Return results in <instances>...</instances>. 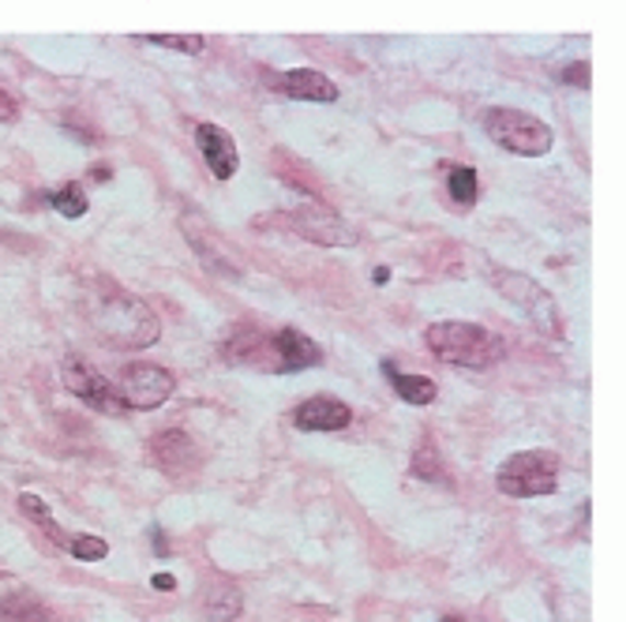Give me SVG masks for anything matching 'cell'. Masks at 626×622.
<instances>
[{
  "label": "cell",
  "instance_id": "6da1fadb",
  "mask_svg": "<svg viewBox=\"0 0 626 622\" xmlns=\"http://www.w3.org/2000/svg\"><path fill=\"white\" fill-rule=\"evenodd\" d=\"M226 360L248 364V368L259 371H304L316 368L323 360V353H319V345L308 334L285 326V331L274 334H255V331L237 334L232 342H226Z\"/></svg>",
  "mask_w": 626,
  "mask_h": 622
},
{
  "label": "cell",
  "instance_id": "7a4b0ae2",
  "mask_svg": "<svg viewBox=\"0 0 626 622\" xmlns=\"http://www.w3.org/2000/svg\"><path fill=\"white\" fill-rule=\"evenodd\" d=\"M424 342L435 357L454 364V368H488V364L503 357V337L491 334L488 326L480 323H462V319L432 323Z\"/></svg>",
  "mask_w": 626,
  "mask_h": 622
},
{
  "label": "cell",
  "instance_id": "3957f363",
  "mask_svg": "<svg viewBox=\"0 0 626 622\" xmlns=\"http://www.w3.org/2000/svg\"><path fill=\"white\" fill-rule=\"evenodd\" d=\"M94 326L110 342H121L128 349H143V345L158 342V319L143 300L128 297V292H110L98 300L94 308Z\"/></svg>",
  "mask_w": 626,
  "mask_h": 622
},
{
  "label": "cell",
  "instance_id": "277c9868",
  "mask_svg": "<svg viewBox=\"0 0 626 622\" xmlns=\"http://www.w3.org/2000/svg\"><path fill=\"white\" fill-rule=\"evenodd\" d=\"M485 131L491 143H499L511 154H522V158H540L548 154L556 136L551 128L544 124L540 117L533 113H522V110H488L485 113Z\"/></svg>",
  "mask_w": 626,
  "mask_h": 622
},
{
  "label": "cell",
  "instance_id": "5b68a950",
  "mask_svg": "<svg viewBox=\"0 0 626 622\" xmlns=\"http://www.w3.org/2000/svg\"><path fill=\"white\" fill-rule=\"evenodd\" d=\"M559 461L544 450H530V454H514L503 461L496 484L503 495L514 499H536V495H551L559 487Z\"/></svg>",
  "mask_w": 626,
  "mask_h": 622
},
{
  "label": "cell",
  "instance_id": "8992f818",
  "mask_svg": "<svg viewBox=\"0 0 626 622\" xmlns=\"http://www.w3.org/2000/svg\"><path fill=\"white\" fill-rule=\"evenodd\" d=\"M499 289L511 304L530 315V323L536 326L540 334L548 337H562V315H559V304L551 300V292L540 286V281L525 278V274H514V270H503L499 274Z\"/></svg>",
  "mask_w": 626,
  "mask_h": 622
},
{
  "label": "cell",
  "instance_id": "52a82bcc",
  "mask_svg": "<svg viewBox=\"0 0 626 622\" xmlns=\"http://www.w3.org/2000/svg\"><path fill=\"white\" fill-rule=\"evenodd\" d=\"M177 390V379L158 364H128L121 371V379L113 383L116 405L121 408H158L169 402V394Z\"/></svg>",
  "mask_w": 626,
  "mask_h": 622
},
{
  "label": "cell",
  "instance_id": "ba28073f",
  "mask_svg": "<svg viewBox=\"0 0 626 622\" xmlns=\"http://www.w3.org/2000/svg\"><path fill=\"white\" fill-rule=\"evenodd\" d=\"M293 226L304 240L311 244H323V247H353L356 233L353 226H345L338 210H330L327 203L319 199H304L297 210H293Z\"/></svg>",
  "mask_w": 626,
  "mask_h": 622
},
{
  "label": "cell",
  "instance_id": "9c48e42d",
  "mask_svg": "<svg viewBox=\"0 0 626 622\" xmlns=\"http://www.w3.org/2000/svg\"><path fill=\"white\" fill-rule=\"evenodd\" d=\"M65 383L79 402H87L91 408H121L116 405V394H113V383L94 368V364L79 360V357H68L65 360Z\"/></svg>",
  "mask_w": 626,
  "mask_h": 622
},
{
  "label": "cell",
  "instance_id": "30bf717a",
  "mask_svg": "<svg viewBox=\"0 0 626 622\" xmlns=\"http://www.w3.org/2000/svg\"><path fill=\"white\" fill-rule=\"evenodd\" d=\"M195 143H200V154L207 158L210 173L218 176V181L237 176L240 154H237V143H232V136L226 128H218V124H200V128H195Z\"/></svg>",
  "mask_w": 626,
  "mask_h": 622
},
{
  "label": "cell",
  "instance_id": "8fae6325",
  "mask_svg": "<svg viewBox=\"0 0 626 622\" xmlns=\"http://www.w3.org/2000/svg\"><path fill=\"white\" fill-rule=\"evenodd\" d=\"M349 421H353V408L327 394L308 398V402H300L297 413H293V424H297L300 431H342L349 428Z\"/></svg>",
  "mask_w": 626,
  "mask_h": 622
},
{
  "label": "cell",
  "instance_id": "7c38bea8",
  "mask_svg": "<svg viewBox=\"0 0 626 622\" xmlns=\"http://www.w3.org/2000/svg\"><path fill=\"white\" fill-rule=\"evenodd\" d=\"M271 87L285 97H297V102H334L338 87L330 83L323 72L316 68H293V72L271 76Z\"/></svg>",
  "mask_w": 626,
  "mask_h": 622
},
{
  "label": "cell",
  "instance_id": "4fadbf2b",
  "mask_svg": "<svg viewBox=\"0 0 626 622\" xmlns=\"http://www.w3.org/2000/svg\"><path fill=\"white\" fill-rule=\"evenodd\" d=\"M181 229H184V237H187V244L200 252V260L214 266V270H226V274H237V263H232V255H229V247L221 244L218 233L207 226V221L200 218V226H195V218L192 215H184L181 221Z\"/></svg>",
  "mask_w": 626,
  "mask_h": 622
},
{
  "label": "cell",
  "instance_id": "5bb4252c",
  "mask_svg": "<svg viewBox=\"0 0 626 622\" xmlns=\"http://www.w3.org/2000/svg\"><path fill=\"white\" fill-rule=\"evenodd\" d=\"M195 458V447L184 431H158L150 439V461L166 473H177V469H187Z\"/></svg>",
  "mask_w": 626,
  "mask_h": 622
},
{
  "label": "cell",
  "instance_id": "9a60e30c",
  "mask_svg": "<svg viewBox=\"0 0 626 622\" xmlns=\"http://www.w3.org/2000/svg\"><path fill=\"white\" fill-rule=\"evenodd\" d=\"M383 371L390 376V383H395L398 398H406L409 405H432L435 402V383L428 376H401L395 371V364H383Z\"/></svg>",
  "mask_w": 626,
  "mask_h": 622
},
{
  "label": "cell",
  "instance_id": "2e32d148",
  "mask_svg": "<svg viewBox=\"0 0 626 622\" xmlns=\"http://www.w3.org/2000/svg\"><path fill=\"white\" fill-rule=\"evenodd\" d=\"M446 188H451V199L458 203V207H473V199H477V169L454 165L451 173H446Z\"/></svg>",
  "mask_w": 626,
  "mask_h": 622
},
{
  "label": "cell",
  "instance_id": "e0dca14e",
  "mask_svg": "<svg viewBox=\"0 0 626 622\" xmlns=\"http://www.w3.org/2000/svg\"><path fill=\"white\" fill-rule=\"evenodd\" d=\"M207 615L210 622H232L240 615V592L237 585H221L207 597Z\"/></svg>",
  "mask_w": 626,
  "mask_h": 622
},
{
  "label": "cell",
  "instance_id": "ac0fdd59",
  "mask_svg": "<svg viewBox=\"0 0 626 622\" xmlns=\"http://www.w3.org/2000/svg\"><path fill=\"white\" fill-rule=\"evenodd\" d=\"M53 210L65 218H83L87 210H91V203H87V192L79 188V184H65V188H57L49 195Z\"/></svg>",
  "mask_w": 626,
  "mask_h": 622
},
{
  "label": "cell",
  "instance_id": "d6986e66",
  "mask_svg": "<svg viewBox=\"0 0 626 622\" xmlns=\"http://www.w3.org/2000/svg\"><path fill=\"white\" fill-rule=\"evenodd\" d=\"M143 42L173 49V53H187V57H195V53H203V46H207L200 34H143Z\"/></svg>",
  "mask_w": 626,
  "mask_h": 622
},
{
  "label": "cell",
  "instance_id": "ffe728a7",
  "mask_svg": "<svg viewBox=\"0 0 626 622\" xmlns=\"http://www.w3.org/2000/svg\"><path fill=\"white\" fill-rule=\"evenodd\" d=\"M68 551L79 558V563H98V558L110 555V544H105L102 537H91V532H83V537H71L68 540Z\"/></svg>",
  "mask_w": 626,
  "mask_h": 622
},
{
  "label": "cell",
  "instance_id": "44dd1931",
  "mask_svg": "<svg viewBox=\"0 0 626 622\" xmlns=\"http://www.w3.org/2000/svg\"><path fill=\"white\" fill-rule=\"evenodd\" d=\"M4 615H12V619H23V622H49V615H46V608H42L38 600L34 597H26V592H20V600H4Z\"/></svg>",
  "mask_w": 626,
  "mask_h": 622
},
{
  "label": "cell",
  "instance_id": "7402d4cb",
  "mask_svg": "<svg viewBox=\"0 0 626 622\" xmlns=\"http://www.w3.org/2000/svg\"><path fill=\"white\" fill-rule=\"evenodd\" d=\"M562 83H570V87H589V65H570V68H562Z\"/></svg>",
  "mask_w": 626,
  "mask_h": 622
},
{
  "label": "cell",
  "instance_id": "603a6c76",
  "mask_svg": "<svg viewBox=\"0 0 626 622\" xmlns=\"http://www.w3.org/2000/svg\"><path fill=\"white\" fill-rule=\"evenodd\" d=\"M15 113H20V105H15L12 97H8L4 91H0V124H4V120H12Z\"/></svg>",
  "mask_w": 626,
  "mask_h": 622
},
{
  "label": "cell",
  "instance_id": "cb8c5ba5",
  "mask_svg": "<svg viewBox=\"0 0 626 622\" xmlns=\"http://www.w3.org/2000/svg\"><path fill=\"white\" fill-rule=\"evenodd\" d=\"M155 589H169V592H173L177 589V577L173 574H155Z\"/></svg>",
  "mask_w": 626,
  "mask_h": 622
},
{
  "label": "cell",
  "instance_id": "d4e9b609",
  "mask_svg": "<svg viewBox=\"0 0 626 622\" xmlns=\"http://www.w3.org/2000/svg\"><path fill=\"white\" fill-rule=\"evenodd\" d=\"M150 532H155V551H158V555H169V544H166L162 529H150Z\"/></svg>",
  "mask_w": 626,
  "mask_h": 622
},
{
  "label": "cell",
  "instance_id": "484cf974",
  "mask_svg": "<svg viewBox=\"0 0 626 622\" xmlns=\"http://www.w3.org/2000/svg\"><path fill=\"white\" fill-rule=\"evenodd\" d=\"M372 281H375V286H383V281H390V270H387V266H379V270L372 274Z\"/></svg>",
  "mask_w": 626,
  "mask_h": 622
},
{
  "label": "cell",
  "instance_id": "4316f807",
  "mask_svg": "<svg viewBox=\"0 0 626 622\" xmlns=\"http://www.w3.org/2000/svg\"><path fill=\"white\" fill-rule=\"evenodd\" d=\"M440 622H458V619H440Z\"/></svg>",
  "mask_w": 626,
  "mask_h": 622
}]
</instances>
